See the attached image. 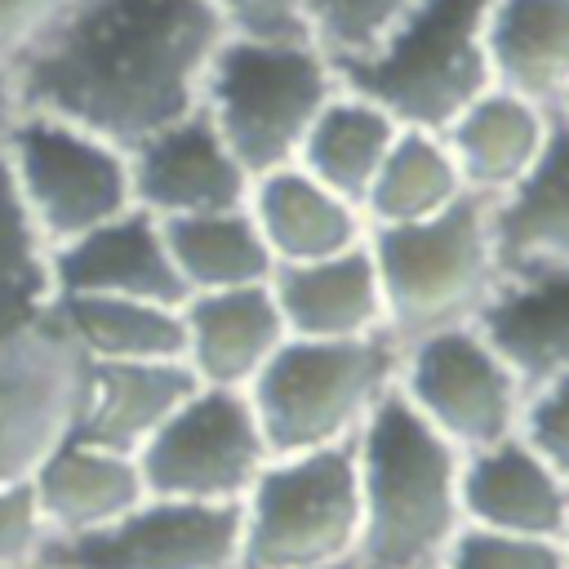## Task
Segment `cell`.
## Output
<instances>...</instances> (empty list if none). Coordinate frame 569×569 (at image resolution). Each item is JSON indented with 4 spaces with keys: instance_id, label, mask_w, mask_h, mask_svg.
Masks as SVG:
<instances>
[{
    "instance_id": "cell-1",
    "label": "cell",
    "mask_w": 569,
    "mask_h": 569,
    "mask_svg": "<svg viewBox=\"0 0 569 569\" xmlns=\"http://www.w3.org/2000/svg\"><path fill=\"white\" fill-rule=\"evenodd\" d=\"M222 36L209 0H71L9 71L22 111L129 151L200 107Z\"/></svg>"
},
{
    "instance_id": "cell-2",
    "label": "cell",
    "mask_w": 569,
    "mask_h": 569,
    "mask_svg": "<svg viewBox=\"0 0 569 569\" xmlns=\"http://www.w3.org/2000/svg\"><path fill=\"white\" fill-rule=\"evenodd\" d=\"M360 569H440L462 533V453L391 391L351 440Z\"/></svg>"
},
{
    "instance_id": "cell-3",
    "label": "cell",
    "mask_w": 569,
    "mask_h": 569,
    "mask_svg": "<svg viewBox=\"0 0 569 569\" xmlns=\"http://www.w3.org/2000/svg\"><path fill=\"white\" fill-rule=\"evenodd\" d=\"M400 347L373 338H284L249 382L253 418L271 458L351 445L373 409L396 391Z\"/></svg>"
},
{
    "instance_id": "cell-4",
    "label": "cell",
    "mask_w": 569,
    "mask_h": 569,
    "mask_svg": "<svg viewBox=\"0 0 569 569\" xmlns=\"http://www.w3.org/2000/svg\"><path fill=\"white\" fill-rule=\"evenodd\" d=\"M489 4L418 0L369 58L338 67V84L378 102L400 129L445 133L493 84L485 49Z\"/></svg>"
},
{
    "instance_id": "cell-5",
    "label": "cell",
    "mask_w": 569,
    "mask_h": 569,
    "mask_svg": "<svg viewBox=\"0 0 569 569\" xmlns=\"http://www.w3.org/2000/svg\"><path fill=\"white\" fill-rule=\"evenodd\" d=\"M333 93L338 71L311 40L222 36L204 71L200 111L249 178H262L298 160L311 120Z\"/></svg>"
},
{
    "instance_id": "cell-6",
    "label": "cell",
    "mask_w": 569,
    "mask_h": 569,
    "mask_svg": "<svg viewBox=\"0 0 569 569\" xmlns=\"http://www.w3.org/2000/svg\"><path fill=\"white\" fill-rule=\"evenodd\" d=\"M369 253L382 284L387 338L396 347L440 329L476 325L502 280L489 204L471 196L427 222L369 227Z\"/></svg>"
},
{
    "instance_id": "cell-7",
    "label": "cell",
    "mask_w": 569,
    "mask_h": 569,
    "mask_svg": "<svg viewBox=\"0 0 569 569\" xmlns=\"http://www.w3.org/2000/svg\"><path fill=\"white\" fill-rule=\"evenodd\" d=\"M360 493L356 449H311L271 458L240 502L236 569H316L356 560Z\"/></svg>"
},
{
    "instance_id": "cell-8",
    "label": "cell",
    "mask_w": 569,
    "mask_h": 569,
    "mask_svg": "<svg viewBox=\"0 0 569 569\" xmlns=\"http://www.w3.org/2000/svg\"><path fill=\"white\" fill-rule=\"evenodd\" d=\"M13 182L49 249L133 209L124 147L40 111H22L4 138Z\"/></svg>"
},
{
    "instance_id": "cell-9",
    "label": "cell",
    "mask_w": 569,
    "mask_h": 569,
    "mask_svg": "<svg viewBox=\"0 0 569 569\" xmlns=\"http://www.w3.org/2000/svg\"><path fill=\"white\" fill-rule=\"evenodd\" d=\"M133 458L156 498L240 507L258 471L271 462V449L244 391L196 382Z\"/></svg>"
},
{
    "instance_id": "cell-10",
    "label": "cell",
    "mask_w": 569,
    "mask_h": 569,
    "mask_svg": "<svg viewBox=\"0 0 569 569\" xmlns=\"http://www.w3.org/2000/svg\"><path fill=\"white\" fill-rule=\"evenodd\" d=\"M396 391L458 453L485 449L520 431L525 382L476 325L405 342Z\"/></svg>"
},
{
    "instance_id": "cell-11",
    "label": "cell",
    "mask_w": 569,
    "mask_h": 569,
    "mask_svg": "<svg viewBox=\"0 0 569 569\" xmlns=\"http://www.w3.org/2000/svg\"><path fill=\"white\" fill-rule=\"evenodd\" d=\"M84 365L53 307L0 316V480H27L71 431Z\"/></svg>"
},
{
    "instance_id": "cell-12",
    "label": "cell",
    "mask_w": 569,
    "mask_h": 569,
    "mask_svg": "<svg viewBox=\"0 0 569 569\" xmlns=\"http://www.w3.org/2000/svg\"><path fill=\"white\" fill-rule=\"evenodd\" d=\"M240 507L147 493L124 516L76 538H49L40 569H236Z\"/></svg>"
},
{
    "instance_id": "cell-13",
    "label": "cell",
    "mask_w": 569,
    "mask_h": 569,
    "mask_svg": "<svg viewBox=\"0 0 569 569\" xmlns=\"http://www.w3.org/2000/svg\"><path fill=\"white\" fill-rule=\"evenodd\" d=\"M129 191L133 209L173 222L196 213H222L244 209L249 200V169L231 156L213 120L196 107L182 120L147 133L129 151Z\"/></svg>"
},
{
    "instance_id": "cell-14",
    "label": "cell",
    "mask_w": 569,
    "mask_h": 569,
    "mask_svg": "<svg viewBox=\"0 0 569 569\" xmlns=\"http://www.w3.org/2000/svg\"><path fill=\"white\" fill-rule=\"evenodd\" d=\"M49 271H53V298L111 293V298H147L169 307L187 298L164 244V227L142 209H124L53 244Z\"/></svg>"
},
{
    "instance_id": "cell-15",
    "label": "cell",
    "mask_w": 569,
    "mask_h": 569,
    "mask_svg": "<svg viewBox=\"0 0 569 569\" xmlns=\"http://www.w3.org/2000/svg\"><path fill=\"white\" fill-rule=\"evenodd\" d=\"M182 365L200 387L249 391L267 360L284 347L289 329L267 284L187 293L182 307Z\"/></svg>"
},
{
    "instance_id": "cell-16",
    "label": "cell",
    "mask_w": 569,
    "mask_h": 569,
    "mask_svg": "<svg viewBox=\"0 0 569 569\" xmlns=\"http://www.w3.org/2000/svg\"><path fill=\"white\" fill-rule=\"evenodd\" d=\"M462 525L565 542L569 485L520 436L493 440L462 453Z\"/></svg>"
},
{
    "instance_id": "cell-17",
    "label": "cell",
    "mask_w": 569,
    "mask_h": 569,
    "mask_svg": "<svg viewBox=\"0 0 569 569\" xmlns=\"http://www.w3.org/2000/svg\"><path fill=\"white\" fill-rule=\"evenodd\" d=\"M271 298L289 338H373L387 333L382 284L369 253V236L356 249L289 262L271 271Z\"/></svg>"
},
{
    "instance_id": "cell-18",
    "label": "cell",
    "mask_w": 569,
    "mask_h": 569,
    "mask_svg": "<svg viewBox=\"0 0 569 569\" xmlns=\"http://www.w3.org/2000/svg\"><path fill=\"white\" fill-rule=\"evenodd\" d=\"M191 391L196 378L182 360H89L67 436L138 453Z\"/></svg>"
},
{
    "instance_id": "cell-19",
    "label": "cell",
    "mask_w": 569,
    "mask_h": 569,
    "mask_svg": "<svg viewBox=\"0 0 569 569\" xmlns=\"http://www.w3.org/2000/svg\"><path fill=\"white\" fill-rule=\"evenodd\" d=\"M27 485L36 493L49 538H76V533L102 529L147 498L133 453H120L80 436H62L27 476Z\"/></svg>"
},
{
    "instance_id": "cell-20",
    "label": "cell",
    "mask_w": 569,
    "mask_h": 569,
    "mask_svg": "<svg viewBox=\"0 0 569 569\" xmlns=\"http://www.w3.org/2000/svg\"><path fill=\"white\" fill-rule=\"evenodd\" d=\"M498 271L533 276L569 267V124L551 116V133L533 169L489 204Z\"/></svg>"
},
{
    "instance_id": "cell-21",
    "label": "cell",
    "mask_w": 569,
    "mask_h": 569,
    "mask_svg": "<svg viewBox=\"0 0 569 569\" xmlns=\"http://www.w3.org/2000/svg\"><path fill=\"white\" fill-rule=\"evenodd\" d=\"M547 133H551L547 107L489 84L440 138L458 164L462 191L471 200L493 204L533 169V160L547 147Z\"/></svg>"
},
{
    "instance_id": "cell-22",
    "label": "cell",
    "mask_w": 569,
    "mask_h": 569,
    "mask_svg": "<svg viewBox=\"0 0 569 569\" xmlns=\"http://www.w3.org/2000/svg\"><path fill=\"white\" fill-rule=\"evenodd\" d=\"M244 209H249L258 236L267 240L276 267L316 262V258L356 249L369 236L360 204L329 191L325 182H316L298 164H284V169L253 178Z\"/></svg>"
},
{
    "instance_id": "cell-23",
    "label": "cell",
    "mask_w": 569,
    "mask_h": 569,
    "mask_svg": "<svg viewBox=\"0 0 569 569\" xmlns=\"http://www.w3.org/2000/svg\"><path fill=\"white\" fill-rule=\"evenodd\" d=\"M476 329L511 365L525 391L569 373V267L507 276L476 316Z\"/></svg>"
},
{
    "instance_id": "cell-24",
    "label": "cell",
    "mask_w": 569,
    "mask_h": 569,
    "mask_svg": "<svg viewBox=\"0 0 569 569\" xmlns=\"http://www.w3.org/2000/svg\"><path fill=\"white\" fill-rule=\"evenodd\" d=\"M485 49L498 89L556 111L569 89V0H493Z\"/></svg>"
},
{
    "instance_id": "cell-25",
    "label": "cell",
    "mask_w": 569,
    "mask_h": 569,
    "mask_svg": "<svg viewBox=\"0 0 569 569\" xmlns=\"http://www.w3.org/2000/svg\"><path fill=\"white\" fill-rule=\"evenodd\" d=\"M396 133H400V124L378 102H369V98H360V93L338 84V93L311 120L293 164L307 169L329 191H338L351 204H360L369 182L378 178Z\"/></svg>"
},
{
    "instance_id": "cell-26",
    "label": "cell",
    "mask_w": 569,
    "mask_h": 569,
    "mask_svg": "<svg viewBox=\"0 0 569 569\" xmlns=\"http://www.w3.org/2000/svg\"><path fill=\"white\" fill-rule=\"evenodd\" d=\"M49 307L84 360H182V302L76 293Z\"/></svg>"
},
{
    "instance_id": "cell-27",
    "label": "cell",
    "mask_w": 569,
    "mask_h": 569,
    "mask_svg": "<svg viewBox=\"0 0 569 569\" xmlns=\"http://www.w3.org/2000/svg\"><path fill=\"white\" fill-rule=\"evenodd\" d=\"M160 227H164V244H169L173 271L187 293L267 284L276 271V258H271L267 240L258 236L249 209L173 218Z\"/></svg>"
},
{
    "instance_id": "cell-28",
    "label": "cell",
    "mask_w": 569,
    "mask_h": 569,
    "mask_svg": "<svg viewBox=\"0 0 569 569\" xmlns=\"http://www.w3.org/2000/svg\"><path fill=\"white\" fill-rule=\"evenodd\" d=\"M462 196L467 191L445 138L427 129H400L360 200V213L369 227H405L453 209Z\"/></svg>"
},
{
    "instance_id": "cell-29",
    "label": "cell",
    "mask_w": 569,
    "mask_h": 569,
    "mask_svg": "<svg viewBox=\"0 0 569 569\" xmlns=\"http://www.w3.org/2000/svg\"><path fill=\"white\" fill-rule=\"evenodd\" d=\"M49 240L36 227L13 169L0 147V316L49 307L53 302V271H49Z\"/></svg>"
},
{
    "instance_id": "cell-30",
    "label": "cell",
    "mask_w": 569,
    "mask_h": 569,
    "mask_svg": "<svg viewBox=\"0 0 569 569\" xmlns=\"http://www.w3.org/2000/svg\"><path fill=\"white\" fill-rule=\"evenodd\" d=\"M418 0H307V40L338 67L369 58Z\"/></svg>"
},
{
    "instance_id": "cell-31",
    "label": "cell",
    "mask_w": 569,
    "mask_h": 569,
    "mask_svg": "<svg viewBox=\"0 0 569 569\" xmlns=\"http://www.w3.org/2000/svg\"><path fill=\"white\" fill-rule=\"evenodd\" d=\"M440 569H569V551L556 538H520L462 525Z\"/></svg>"
},
{
    "instance_id": "cell-32",
    "label": "cell",
    "mask_w": 569,
    "mask_h": 569,
    "mask_svg": "<svg viewBox=\"0 0 569 569\" xmlns=\"http://www.w3.org/2000/svg\"><path fill=\"white\" fill-rule=\"evenodd\" d=\"M565 485H569V373L525 391L520 431H516Z\"/></svg>"
},
{
    "instance_id": "cell-33",
    "label": "cell",
    "mask_w": 569,
    "mask_h": 569,
    "mask_svg": "<svg viewBox=\"0 0 569 569\" xmlns=\"http://www.w3.org/2000/svg\"><path fill=\"white\" fill-rule=\"evenodd\" d=\"M44 542H49V529L40 520L31 485L27 480H0V565L40 569Z\"/></svg>"
},
{
    "instance_id": "cell-34",
    "label": "cell",
    "mask_w": 569,
    "mask_h": 569,
    "mask_svg": "<svg viewBox=\"0 0 569 569\" xmlns=\"http://www.w3.org/2000/svg\"><path fill=\"white\" fill-rule=\"evenodd\" d=\"M227 36L249 40H307V0H209Z\"/></svg>"
},
{
    "instance_id": "cell-35",
    "label": "cell",
    "mask_w": 569,
    "mask_h": 569,
    "mask_svg": "<svg viewBox=\"0 0 569 569\" xmlns=\"http://www.w3.org/2000/svg\"><path fill=\"white\" fill-rule=\"evenodd\" d=\"M71 0H0V62H18Z\"/></svg>"
},
{
    "instance_id": "cell-36",
    "label": "cell",
    "mask_w": 569,
    "mask_h": 569,
    "mask_svg": "<svg viewBox=\"0 0 569 569\" xmlns=\"http://www.w3.org/2000/svg\"><path fill=\"white\" fill-rule=\"evenodd\" d=\"M18 116H22L18 84H13L9 62H0V147H4V138H9V129H13V120H18Z\"/></svg>"
},
{
    "instance_id": "cell-37",
    "label": "cell",
    "mask_w": 569,
    "mask_h": 569,
    "mask_svg": "<svg viewBox=\"0 0 569 569\" xmlns=\"http://www.w3.org/2000/svg\"><path fill=\"white\" fill-rule=\"evenodd\" d=\"M551 116H556V120H565V124H569V89H565V98H560V102H556V111H551Z\"/></svg>"
},
{
    "instance_id": "cell-38",
    "label": "cell",
    "mask_w": 569,
    "mask_h": 569,
    "mask_svg": "<svg viewBox=\"0 0 569 569\" xmlns=\"http://www.w3.org/2000/svg\"><path fill=\"white\" fill-rule=\"evenodd\" d=\"M316 569H360V560H338V565H316Z\"/></svg>"
},
{
    "instance_id": "cell-39",
    "label": "cell",
    "mask_w": 569,
    "mask_h": 569,
    "mask_svg": "<svg viewBox=\"0 0 569 569\" xmlns=\"http://www.w3.org/2000/svg\"><path fill=\"white\" fill-rule=\"evenodd\" d=\"M565 551H569V529H565Z\"/></svg>"
},
{
    "instance_id": "cell-40",
    "label": "cell",
    "mask_w": 569,
    "mask_h": 569,
    "mask_svg": "<svg viewBox=\"0 0 569 569\" xmlns=\"http://www.w3.org/2000/svg\"><path fill=\"white\" fill-rule=\"evenodd\" d=\"M0 569H9V565H0Z\"/></svg>"
}]
</instances>
